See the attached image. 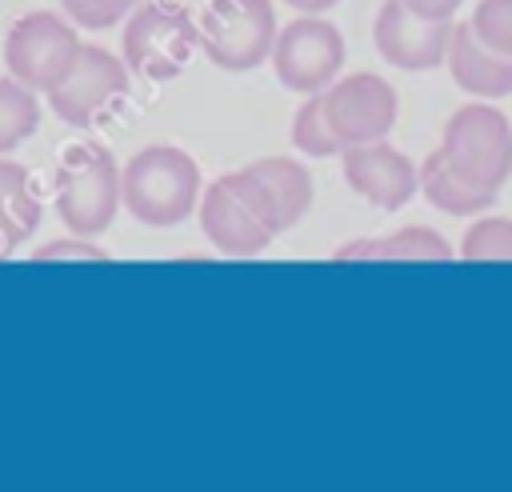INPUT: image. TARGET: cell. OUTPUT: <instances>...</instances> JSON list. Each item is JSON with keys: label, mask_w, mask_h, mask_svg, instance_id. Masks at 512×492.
Segmentation results:
<instances>
[{"label": "cell", "mask_w": 512, "mask_h": 492, "mask_svg": "<svg viewBox=\"0 0 512 492\" xmlns=\"http://www.w3.org/2000/svg\"><path fill=\"white\" fill-rule=\"evenodd\" d=\"M420 196L432 208L448 212V216H480L496 200V192L492 188H480L476 180H468L452 164V156L444 148H436L432 156H424V164H420Z\"/></svg>", "instance_id": "14"}, {"label": "cell", "mask_w": 512, "mask_h": 492, "mask_svg": "<svg viewBox=\"0 0 512 492\" xmlns=\"http://www.w3.org/2000/svg\"><path fill=\"white\" fill-rule=\"evenodd\" d=\"M336 260H452V244L428 224H404L392 236L344 244Z\"/></svg>", "instance_id": "16"}, {"label": "cell", "mask_w": 512, "mask_h": 492, "mask_svg": "<svg viewBox=\"0 0 512 492\" xmlns=\"http://www.w3.org/2000/svg\"><path fill=\"white\" fill-rule=\"evenodd\" d=\"M452 20H424L404 0H384L372 20V44L384 56V64L404 72H428L448 60L452 44Z\"/></svg>", "instance_id": "11"}, {"label": "cell", "mask_w": 512, "mask_h": 492, "mask_svg": "<svg viewBox=\"0 0 512 492\" xmlns=\"http://www.w3.org/2000/svg\"><path fill=\"white\" fill-rule=\"evenodd\" d=\"M276 80L288 92H324L344 68V36L320 12H304L288 28L276 32L272 44Z\"/></svg>", "instance_id": "7"}, {"label": "cell", "mask_w": 512, "mask_h": 492, "mask_svg": "<svg viewBox=\"0 0 512 492\" xmlns=\"http://www.w3.org/2000/svg\"><path fill=\"white\" fill-rule=\"evenodd\" d=\"M40 128V100L12 72L0 76V156L20 148Z\"/></svg>", "instance_id": "18"}, {"label": "cell", "mask_w": 512, "mask_h": 492, "mask_svg": "<svg viewBox=\"0 0 512 492\" xmlns=\"http://www.w3.org/2000/svg\"><path fill=\"white\" fill-rule=\"evenodd\" d=\"M32 260H108V252L96 248L88 236H72V240H52V244L36 248Z\"/></svg>", "instance_id": "23"}, {"label": "cell", "mask_w": 512, "mask_h": 492, "mask_svg": "<svg viewBox=\"0 0 512 492\" xmlns=\"http://www.w3.org/2000/svg\"><path fill=\"white\" fill-rule=\"evenodd\" d=\"M276 44V12L268 0H212L200 16V48L224 72H248Z\"/></svg>", "instance_id": "6"}, {"label": "cell", "mask_w": 512, "mask_h": 492, "mask_svg": "<svg viewBox=\"0 0 512 492\" xmlns=\"http://www.w3.org/2000/svg\"><path fill=\"white\" fill-rule=\"evenodd\" d=\"M404 4H408L416 16H424V20H452L464 0H404Z\"/></svg>", "instance_id": "24"}, {"label": "cell", "mask_w": 512, "mask_h": 492, "mask_svg": "<svg viewBox=\"0 0 512 492\" xmlns=\"http://www.w3.org/2000/svg\"><path fill=\"white\" fill-rule=\"evenodd\" d=\"M120 48L128 72H140L144 80H176L200 48V24H192V16L176 4L144 0L128 12Z\"/></svg>", "instance_id": "3"}, {"label": "cell", "mask_w": 512, "mask_h": 492, "mask_svg": "<svg viewBox=\"0 0 512 492\" xmlns=\"http://www.w3.org/2000/svg\"><path fill=\"white\" fill-rule=\"evenodd\" d=\"M464 260H512V220L504 216H480L464 240H460Z\"/></svg>", "instance_id": "20"}, {"label": "cell", "mask_w": 512, "mask_h": 492, "mask_svg": "<svg viewBox=\"0 0 512 492\" xmlns=\"http://www.w3.org/2000/svg\"><path fill=\"white\" fill-rule=\"evenodd\" d=\"M248 172L268 192V200H272V208L280 216V228L300 224V216L312 204V176H308V168L288 160V156H260V160L248 164Z\"/></svg>", "instance_id": "15"}, {"label": "cell", "mask_w": 512, "mask_h": 492, "mask_svg": "<svg viewBox=\"0 0 512 492\" xmlns=\"http://www.w3.org/2000/svg\"><path fill=\"white\" fill-rule=\"evenodd\" d=\"M468 24H472V32H476L488 48L512 56V0H480V4L472 8Z\"/></svg>", "instance_id": "21"}, {"label": "cell", "mask_w": 512, "mask_h": 492, "mask_svg": "<svg viewBox=\"0 0 512 492\" xmlns=\"http://www.w3.org/2000/svg\"><path fill=\"white\" fill-rule=\"evenodd\" d=\"M324 108H328V124L344 148L384 140L396 124V88L376 72L336 76L332 88L324 92Z\"/></svg>", "instance_id": "9"}, {"label": "cell", "mask_w": 512, "mask_h": 492, "mask_svg": "<svg viewBox=\"0 0 512 492\" xmlns=\"http://www.w3.org/2000/svg\"><path fill=\"white\" fill-rule=\"evenodd\" d=\"M292 144L304 156H336V152H344V144L336 140V132L328 124L324 92H308V100L296 108V116H292Z\"/></svg>", "instance_id": "19"}, {"label": "cell", "mask_w": 512, "mask_h": 492, "mask_svg": "<svg viewBox=\"0 0 512 492\" xmlns=\"http://www.w3.org/2000/svg\"><path fill=\"white\" fill-rule=\"evenodd\" d=\"M120 164L96 140L72 144L56 168V216L72 236H100L120 212Z\"/></svg>", "instance_id": "2"}, {"label": "cell", "mask_w": 512, "mask_h": 492, "mask_svg": "<svg viewBox=\"0 0 512 492\" xmlns=\"http://www.w3.org/2000/svg\"><path fill=\"white\" fill-rule=\"evenodd\" d=\"M128 92V64L120 56H112L100 44H84L76 68L68 72V80L48 92V108L72 124V128H88L96 124L120 96Z\"/></svg>", "instance_id": "8"}, {"label": "cell", "mask_w": 512, "mask_h": 492, "mask_svg": "<svg viewBox=\"0 0 512 492\" xmlns=\"http://www.w3.org/2000/svg\"><path fill=\"white\" fill-rule=\"evenodd\" d=\"M344 160V180L356 196H364L372 208H384V212H396L404 208L416 188H420V168L400 152L392 148L388 140H368V144H348L340 152Z\"/></svg>", "instance_id": "12"}, {"label": "cell", "mask_w": 512, "mask_h": 492, "mask_svg": "<svg viewBox=\"0 0 512 492\" xmlns=\"http://www.w3.org/2000/svg\"><path fill=\"white\" fill-rule=\"evenodd\" d=\"M12 252H16V240H12V236H8L4 228H0V260H8Z\"/></svg>", "instance_id": "26"}, {"label": "cell", "mask_w": 512, "mask_h": 492, "mask_svg": "<svg viewBox=\"0 0 512 492\" xmlns=\"http://www.w3.org/2000/svg\"><path fill=\"white\" fill-rule=\"evenodd\" d=\"M448 72L452 80L476 96V100H500L512 96V56L488 48L472 24H456L452 28V44H448Z\"/></svg>", "instance_id": "13"}, {"label": "cell", "mask_w": 512, "mask_h": 492, "mask_svg": "<svg viewBox=\"0 0 512 492\" xmlns=\"http://www.w3.org/2000/svg\"><path fill=\"white\" fill-rule=\"evenodd\" d=\"M60 4L80 28H112L144 0H60Z\"/></svg>", "instance_id": "22"}, {"label": "cell", "mask_w": 512, "mask_h": 492, "mask_svg": "<svg viewBox=\"0 0 512 492\" xmlns=\"http://www.w3.org/2000/svg\"><path fill=\"white\" fill-rule=\"evenodd\" d=\"M440 148L480 188L500 192L512 176V120L484 100L460 104L448 116Z\"/></svg>", "instance_id": "5"}, {"label": "cell", "mask_w": 512, "mask_h": 492, "mask_svg": "<svg viewBox=\"0 0 512 492\" xmlns=\"http://www.w3.org/2000/svg\"><path fill=\"white\" fill-rule=\"evenodd\" d=\"M40 216H44V204L32 188V176L24 164L0 156V228L24 244L36 228H40Z\"/></svg>", "instance_id": "17"}, {"label": "cell", "mask_w": 512, "mask_h": 492, "mask_svg": "<svg viewBox=\"0 0 512 492\" xmlns=\"http://www.w3.org/2000/svg\"><path fill=\"white\" fill-rule=\"evenodd\" d=\"M196 216H200V232L208 236V244L232 260L260 256L276 240V228L248 204V196L236 188L232 172H224L220 180H212L200 192Z\"/></svg>", "instance_id": "10"}, {"label": "cell", "mask_w": 512, "mask_h": 492, "mask_svg": "<svg viewBox=\"0 0 512 492\" xmlns=\"http://www.w3.org/2000/svg\"><path fill=\"white\" fill-rule=\"evenodd\" d=\"M288 8H296V12H328L332 4H340V0H284Z\"/></svg>", "instance_id": "25"}, {"label": "cell", "mask_w": 512, "mask_h": 492, "mask_svg": "<svg viewBox=\"0 0 512 492\" xmlns=\"http://www.w3.org/2000/svg\"><path fill=\"white\" fill-rule=\"evenodd\" d=\"M76 28L56 12H24L4 36V68L32 92H56L80 60Z\"/></svg>", "instance_id": "4"}, {"label": "cell", "mask_w": 512, "mask_h": 492, "mask_svg": "<svg viewBox=\"0 0 512 492\" xmlns=\"http://www.w3.org/2000/svg\"><path fill=\"white\" fill-rule=\"evenodd\" d=\"M200 192V164L176 144H148L120 168V200L148 228L184 224Z\"/></svg>", "instance_id": "1"}]
</instances>
